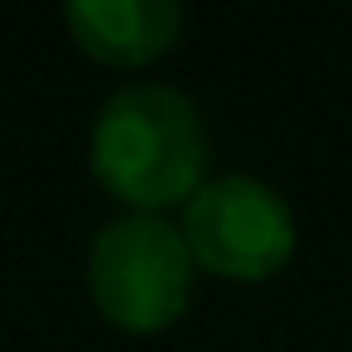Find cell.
<instances>
[{
	"mask_svg": "<svg viewBox=\"0 0 352 352\" xmlns=\"http://www.w3.org/2000/svg\"><path fill=\"white\" fill-rule=\"evenodd\" d=\"M92 179L131 212L184 208L208 174V126L193 97L164 82L116 87L87 131Z\"/></svg>",
	"mask_w": 352,
	"mask_h": 352,
	"instance_id": "obj_1",
	"label": "cell"
},
{
	"mask_svg": "<svg viewBox=\"0 0 352 352\" xmlns=\"http://www.w3.org/2000/svg\"><path fill=\"white\" fill-rule=\"evenodd\" d=\"M193 256L160 212H121L87 246V289L97 314L121 333H164L193 299Z\"/></svg>",
	"mask_w": 352,
	"mask_h": 352,
	"instance_id": "obj_2",
	"label": "cell"
},
{
	"mask_svg": "<svg viewBox=\"0 0 352 352\" xmlns=\"http://www.w3.org/2000/svg\"><path fill=\"white\" fill-rule=\"evenodd\" d=\"M179 236L198 270L236 285L270 280L289 265L299 227L285 193L256 174H217L184 203Z\"/></svg>",
	"mask_w": 352,
	"mask_h": 352,
	"instance_id": "obj_3",
	"label": "cell"
},
{
	"mask_svg": "<svg viewBox=\"0 0 352 352\" xmlns=\"http://www.w3.org/2000/svg\"><path fill=\"white\" fill-rule=\"evenodd\" d=\"M63 25L87 58L107 68H150L179 44L184 10L174 0H68Z\"/></svg>",
	"mask_w": 352,
	"mask_h": 352,
	"instance_id": "obj_4",
	"label": "cell"
}]
</instances>
